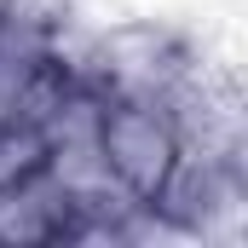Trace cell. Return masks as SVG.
I'll return each instance as SVG.
<instances>
[{"instance_id": "obj_1", "label": "cell", "mask_w": 248, "mask_h": 248, "mask_svg": "<svg viewBox=\"0 0 248 248\" xmlns=\"http://www.w3.org/2000/svg\"><path fill=\"white\" fill-rule=\"evenodd\" d=\"M87 144H93V162L110 179V190L144 214H156L168 202V190L190 156L179 110L156 104V98H104L98 93L93 122H87Z\"/></svg>"}, {"instance_id": "obj_3", "label": "cell", "mask_w": 248, "mask_h": 248, "mask_svg": "<svg viewBox=\"0 0 248 248\" xmlns=\"http://www.w3.org/2000/svg\"><path fill=\"white\" fill-rule=\"evenodd\" d=\"M81 237V202L75 190L46 173L23 185H0V248H63Z\"/></svg>"}, {"instance_id": "obj_2", "label": "cell", "mask_w": 248, "mask_h": 248, "mask_svg": "<svg viewBox=\"0 0 248 248\" xmlns=\"http://www.w3.org/2000/svg\"><path fill=\"white\" fill-rule=\"evenodd\" d=\"M196 69H202V52L190 46V35H179L162 17H127V23H110L81 41V75L104 98L173 104Z\"/></svg>"}]
</instances>
